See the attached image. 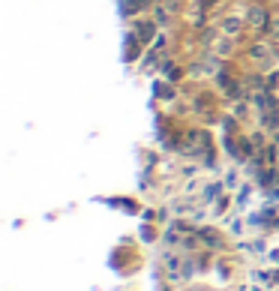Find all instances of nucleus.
<instances>
[{
    "label": "nucleus",
    "instance_id": "f257e3e1",
    "mask_svg": "<svg viewBox=\"0 0 279 291\" xmlns=\"http://www.w3.org/2000/svg\"><path fill=\"white\" fill-rule=\"evenodd\" d=\"M150 36H153V24H138V39L147 42Z\"/></svg>",
    "mask_w": 279,
    "mask_h": 291
},
{
    "label": "nucleus",
    "instance_id": "f03ea898",
    "mask_svg": "<svg viewBox=\"0 0 279 291\" xmlns=\"http://www.w3.org/2000/svg\"><path fill=\"white\" fill-rule=\"evenodd\" d=\"M252 24H255V27L267 24V12H261V9H252Z\"/></svg>",
    "mask_w": 279,
    "mask_h": 291
},
{
    "label": "nucleus",
    "instance_id": "7ed1b4c3",
    "mask_svg": "<svg viewBox=\"0 0 279 291\" xmlns=\"http://www.w3.org/2000/svg\"><path fill=\"white\" fill-rule=\"evenodd\" d=\"M225 30H228V33H237V21L228 18V21H225Z\"/></svg>",
    "mask_w": 279,
    "mask_h": 291
}]
</instances>
